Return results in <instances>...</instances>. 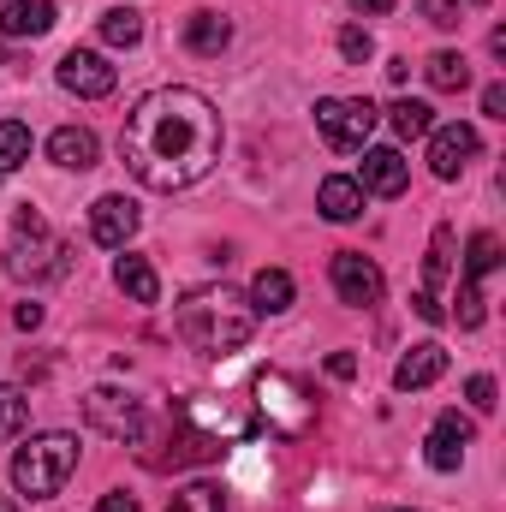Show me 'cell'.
<instances>
[{"instance_id":"obj_8","label":"cell","mask_w":506,"mask_h":512,"mask_svg":"<svg viewBox=\"0 0 506 512\" xmlns=\"http://www.w3.org/2000/svg\"><path fill=\"white\" fill-rule=\"evenodd\" d=\"M328 280H334V292H340V304H352V310H370L381 298V268L376 256L364 251H334V262H328Z\"/></svg>"},{"instance_id":"obj_26","label":"cell","mask_w":506,"mask_h":512,"mask_svg":"<svg viewBox=\"0 0 506 512\" xmlns=\"http://www.w3.org/2000/svg\"><path fill=\"white\" fill-rule=\"evenodd\" d=\"M495 268H501V239H495V233H477V239H471V251H465V280H477V286H483Z\"/></svg>"},{"instance_id":"obj_5","label":"cell","mask_w":506,"mask_h":512,"mask_svg":"<svg viewBox=\"0 0 506 512\" xmlns=\"http://www.w3.org/2000/svg\"><path fill=\"white\" fill-rule=\"evenodd\" d=\"M72 268V245L24 203L18 209V221H12V245H6V274L12 280H30V286H42V280H60Z\"/></svg>"},{"instance_id":"obj_7","label":"cell","mask_w":506,"mask_h":512,"mask_svg":"<svg viewBox=\"0 0 506 512\" xmlns=\"http://www.w3.org/2000/svg\"><path fill=\"white\" fill-rule=\"evenodd\" d=\"M376 108L364 96H322L316 102V131L328 137V149H364L376 131Z\"/></svg>"},{"instance_id":"obj_16","label":"cell","mask_w":506,"mask_h":512,"mask_svg":"<svg viewBox=\"0 0 506 512\" xmlns=\"http://www.w3.org/2000/svg\"><path fill=\"white\" fill-rule=\"evenodd\" d=\"M96 155H102V143H96V131L90 126H60L54 137H48V161L66 167V173H90Z\"/></svg>"},{"instance_id":"obj_15","label":"cell","mask_w":506,"mask_h":512,"mask_svg":"<svg viewBox=\"0 0 506 512\" xmlns=\"http://www.w3.org/2000/svg\"><path fill=\"white\" fill-rule=\"evenodd\" d=\"M441 376H447V346H435V340L411 346V352L393 364V387H399V393H417V387L441 382Z\"/></svg>"},{"instance_id":"obj_6","label":"cell","mask_w":506,"mask_h":512,"mask_svg":"<svg viewBox=\"0 0 506 512\" xmlns=\"http://www.w3.org/2000/svg\"><path fill=\"white\" fill-rule=\"evenodd\" d=\"M84 423L96 429V435H108V441H131L137 453H143V441H149V423H143V405L120 393V387H96V393H84Z\"/></svg>"},{"instance_id":"obj_29","label":"cell","mask_w":506,"mask_h":512,"mask_svg":"<svg viewBox=\"0 0 506 512\" xmlns=\"http://www.w3.org/2000/svg\"><path fill=\"white\" fill-rule=\"evenodd\" d=\"M340 54H346L352 66H364V60L376 54V42H370V30H364V24H340Z\"/></svg>"},{"instance_id":"obj_14","label":"cell","mask_w":506,"mask_h":512,"mask_svg":"<svg viewBox=\"0 0 506 512\" xmlns=\"http://www.w3.org/2000/svg\"><path fill=\"white\" fill-rule=\"evenodd\" d=\"M465 447H471V423L459 411H441L435 429H429V465L435 471H459L465 465Z\"/></svg>"},{"instance_id":"obj_18","label":"cell","mask_w":506,"mask_h":512,"mask_svg":"<svg viewBox=\"0 0 506 512\" xmlns=\"http://www.w3.org/2000/svg\"><path fill=\"white\" fill-rule=\"evenodd\" d=\"M179 42H185L191 54H203V60H209V54H221V48L233 42V24H227L221 12H191V18H185V36H179Z\"/></svg>"},{"instance_id":"obj_9","label":"cell","mask_w":506,"mask_h":512,"mask_svg":"<svg viewBox=\"0 0 506 512\" xmlns=\"http://www.w3.org/2000/svg\"><path fill=\"white\" fill-rule=\"evenodd\" d=\"M114 84H120V72H114L96 48H72V54L60 60V90H72V96H84V102L114 96Z\"/></svg>"},{"instance_id":"obj_23","label":"cell","mask_w":506,"mask_h":512,"mask_svg":"<svg viewBox=\"0 0 506 512\" xmlns=\"http://www.w3.org/2000/svg\"><path fill=\"white\" fill-rule=\"evenodd\" d=\"M423 78H429L435 90H465V84H471V66H465V54H453V48H441V54H429V66H423Z\"/></svg>"},{"instance_id":"obj_31","label":"cell","mask_w":506,"mask_h":512,"mask_svg":"<svg viewBox=\"0 0 506 512\" xmlns=\"http://www.w3.org/2000/svg\"><path fill=\"white\" fill-rule=\"evenodd\" d=\"M417 12L435 24V30H459L465 18H459V0H417Z\"/></svg>"},{"instance_id":"obj_1","label":"cell","mask_w":506,"mask_h":512,"mask_svg":"<svg viewBox=\"0 0 506 512\" xmlns=\"http://www.w3.org/2000/svg\"><path fill=\"white\" fill-rule=\"evenodd\" d=\"M221 143H227L221 108L203 90L167 84L131 102L126 126H120V161L149 191H191L197 179L215 173Z\"/></svg>"},{"instance_id":"obj_13","label":"cell","mask_w":506,"mask_h":512,"mask_svg":"<svg viewBox=\"0 0 506 512\" xmlns=\"http://www.w3.org/2000/svg\"><path fill=\"white\" fill-rule=\"evenodd\" d=\"M54 18H60V6L54 0H6L0 6V36L6 42H36V36H48L54 30Z\"/></svg>"},{"instance_id":"obj_22","label":"cell","mask_w":506,"mask_h":512,"mask_svg":"<svg viewBox=\"0 0 506 512\" xmlns=\"http://www.w3.org/2000/svg\"><path fill=\"white\" fill-rule=\"evenodd\" d=\"M387 120H393V131H399L405 143H417V137H429V131H435V108H429V102L399 96V102L387 108Z\"/></svg>"},{"instance_id":"obj_25","label":"cell","mask_w":506,"mask_h":512,"mask_svg":"<svg viewBox=\"0 0 506 512\" xmlns=\"http://www.w3.org/2000/svg\"><path fill=\"white\" fill-rule=\"evenodd\" d=\"M30 161V126L24 120H0V179L18 173Z\"/></svg>"},{"instance_id":"obj_19","label":"cell","mask_w":506,"mask_h":512,"mask_svg":"<svg viewBox=\"0 0 506 512\" xmlns=\"http://www.w3.org/2000/svg\"><path fill=\"white\" fill-rule=\"evenodd\" d=\"M316 209H322L328 221H358V215H364V191H358V179H346V173L322 179V191H316Z\"/></svg>"},{"instance_id":"obj_40","label":"cell","mask_w":506,"mask_h":512,"mask_svg":"<svg viewBox=\"0 0 506 512\" xmlns=\"http://www.w3.org/2000/svg\"><path fill=\"white\" fill-rule=\"evenodd\" d=\"M477 6H483V0H477Z\"/></svg>"},{"instance_id":"obj_38","label":"cell","mask_w":506,"mask_h":512,"mask_svg":"<svg viewBox=\"0 0 506 512\" xmlns=\"http://www.w3.org/2000/svg\"><path fill=\"white\" fill-rule=\"evenodd\" d=\"M0 512H18V501H12V495H0Z\"/></svg>"},{"instance_id":"obj_11","label":"cell","mask_w":506,"mask_h":512,"mask_svg":"<svg viewBox=\"0 0 506 512\" xmlns=\"http://www.w3.org/2000/svg\"><path fill=\"white\" fill-rule=\"evenodd\" d=\"M453 274V233L447 227H435V239H429V262H423V292L411 298V310L423 316V322H447V310H441V280Z\"/></svg>"},{"instance_id":"obj_12","label":"cell","mask_w":506,"mask_h":512,"mask_svg":"<svg viewBox=\"0 0 506 512\" xmlns=\"http://www.w3.org/2000/svg\"><path fill=\"white\" fill-rule=\"evenodd\" d=\"M131 233H137V203H131V197L108 191V197H96V203H90V239H96V245L126 251Z\"/></svg>"},{"instance_id":"obj_32","label":"cell","mask_w":506,"mask_h":512,"mask_svg":"<svg viewBox=\"0 0 506 512\" xmlns=\"http://www.w3.org/2000/svg\"><path fill=\"white\" fill-rule=\"evenodd\" d=\"M465 399H471L477 411H495V376H471V382H465Z\"/></svg>"},{"instance_id":"obj_17","label":"cell","mask_w":506,"mask_h":512,"mask_svg":"<svg viewBox=\"0 0 506 512\" xmlns=\"http://www.w3.org/2000/svg\"><path fill=\"white\" fill-rule=\"evenodd\" d=\"M405 185H411V167H405V155H399V149H364V179H358V191L399 197Z\"/></svg>"},{"instance_id":"obj_4","label":"cell","mask_w":506,"mask_h":512,"mask_svg":"<svg viewBox=\"0 0 506 512\" xmlns=\"http://www.w3.org/2000/svg\"><path fill=\"white\" fill-rule=\"evenodd\" d=\"M72 471H78V435H66V429L30 435V441L12 453V489H18V495H30V501L60 495Z\"/></svg>"},{"instance_id":"obj_2","label":"cell","mask_w":506,"mask_h":512,"mask_svg":"<svg viewBox=\"0 0 506 512\" xmlns=\"http://www.w3.org/2000/svg\"><path fill=\"white\" fill-rule=\"evenodd\" d=\"M173 328H179V340H185L191 352H203V358H233L239 346H251L256 310H251V298L233 292V286H191V292L179 298V310H173Z\"/></svg>"},{"instance_id":"obj_28","label":"cell","mask_w":506,"mask_h":512,"mask_svg":"<svg viewBox=\"0 0 506 512\" xmlns=\"http://www.w3.org/2000/svg\"><path fill=\"white\" fill-rule=\"evenodd\" d=\"M24 423H30V399H24L18 387L0 382V441H12V435H18Z\"/></svg>"},{"instance_id":"obj_39","label":"cell","mask_w":506,"mask_h":512,"mask_svg":"<svg viewBox=\"0 0 506 512\" xmlns=\"http://www.w3.org/2000/svg\"><path fill=\"white\" fill-rule=\"evenodd\" d=\"M393 512H411V507H393Z\"/></svg>"},{"instance_id":"obj_20","label":"cell","mask_w":506,"mask_h":512,"mask_svg":"<svg viewBox=\"0 0 506 512\" xmlns=\"http://www.w3.org/2000/svg\"><path fill=\"white\" fill-rule=\"evenodd\" d=\"M251 310L256 316H280V310H292V274H286V268H256Z\"/></svg>"},{"instance_id":"obj_30","label":"cell","mask_w":506,"mask_h":512,"mask_svg":"<svg viewBox=\"0 0 506 512\" xmlns=\"http://www.w3.org/2000/svg\"><path fill=\"white\" fill-rule=\"evenodd\" d=\"M459 328H483V286L459 280Z\"/></svg>"},{"instance_id":"obj_37","label":"cell","mask_w":506,"mask_h":512,"mask_svg":"<svg viewBox=\"0 0 506 512\" xmlns=\"http://www.w3.org/2000/svg\"><path fill=\"white\" fill-rule=\"evenodd\" d=\"M358 12H393V0H352Z\"/></svg>"},{"instance_id":"obj_24","label":"cell","mask_w":506,"mask_h":512,"mask_svg":"<svg viewBox=\"0 0 506 512\" xmlns=\"http://www.w3.org/2000/svg\"><path fill=\"white\" fill-rule=\"evenodd\" d=\"M102 42H108V48H137V42H143V12H131V6L102 12Z\"/></svg>"},{"instance_id":"obj_35","label":"cell","mask_w":506,"mask_h":512,"mask_svg":"<svg viewBox=\"0 0 506 512\" xmlns=\"http://www.w3.org/2000/svg\"><path fill=\"white\" fill-rule=\"evenodd\" d=\"M96 512H137V501H131V495H102Z\"/></svg>"},{"instance_id":"obj_3","label":"cell","mask_w":506,"mask_h":512,"mask_svg":"<svg viewBox=\"0 0 506 512\" xmlns=\"http://www.w3.org/2000/svg\"><path fill=\"white\" fill-rule=\"evenodd\" d=\"M256 417L251 411H233V399H209V393H191L173 405V453L155 459V465H203V459H221L227 441L251 435Z\"/></svg>"},{"instance_id":"obj_27","label":"cell","mask_w":506,"mask_h":512,"mask_svg":"<svg viewBox=\"0 0 506 512\" xmlns=\"http://www.w3.org/2000/svg\"><path fill=\"white\" fill-rule=\"evenodd\" d=\"M167 512H227V495H221L215 483H185V489L167 501Z\"/></svg>"},{"instance_id":"obj_36","label":"cell","mask_w":506,"mask_h":512,"mask_svg":"<svg viewBox=\"0 0 506 512\" xmlns=\"http://www.w3.org/2000/svg\"><path fill=\"white\" fill-rule=\"evenodd\" d=\"M18 328H42V304H18Z\"/></svg>"},{"instance_id":"obj_10","label":"cell","mask_w":506,"mask_h":512,"mask_svg":"<svg viewBox=\"0 0 506 512\" xmlns=\"http://www.w3.org/2000/svg\"><path fill=\"white\" fill-rule=\"evenodd\" d=\"M483 143H477V126H435L429 131V173L435 179H459L465 167H471V155H477Z\"/></svg>"},{"instance_id":"obj_21","label":"cell","mask_w":506,"mask_h":512,"mask_svg":"<svg viewBox=\"0 0 506 512\" xmlns=\"http://www.w3.org/2000/svg\"><path fill=\"white\" fill-rule=\"evenodd\" d=\"M114 286L126 292L131 304H155V298H161V280H155V268H149L143 256H120V262H114Z\"/></svg>"},{"instance_id":"obj_34","label":"cell","mask_w":506,"mask_h":512,"mask_svg":"<svg viewBox=\"0 0 506 512\" xmlns=\"http://www.w3.org/2000/svg\"><path fill=\"white\" fill-rule=\"evenodd\" d=\"M483 114H489V120H506V84H489V90H483Z\"/></svg>"},{"instance_id":"obj_33","label":"cell","mask_w":506,"mask_h":512,"mask_svg":"<svg viewBox=\"0 0 506 512\" xmlns=\"http://www.w3.org/2000/svg\"><path fill=\"white\" fill-rule=\"evenodd\" d=\"M328 376H334V382H352V376H358V358H352V352H334V358H328Z\"/></svg>"}]
</instances>
